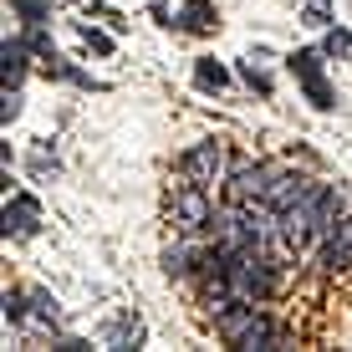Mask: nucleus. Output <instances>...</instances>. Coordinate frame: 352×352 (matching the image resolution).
I'll list each match as a JSON object with an SVG mask.
<instances>
[{
	"label": "nucleus",
	"mask_w": 352,
	"mask_h": 352,
	"mask_svg": "<svg viewBox=\"0 0 352 352\" xmlns=\"http://www.w3.org/2000/svg\"><path fill=\"white\" fill-rule=\"evenodd\" d=\"M225 281H230V291H235L240 301H261V296H271L276 276H271V261H265L261 250H245V256H230Z\"/></svg>",
	"instance_id": "obj_1"
},
{
	"label": "nucleus",
	"mask_w": 352,
	"mask_h": 352,
	"mask_svg": "<svg viewBox=\"0 0 352 352\" xmlns=\"http://www.w3.org/2000/svg\"><path fill=\"white\" fill-rule=\"evenodd\" d=\"M179 174L189 179V184H199V189H210L214 179L225 174V143H214V138H204V143H194V148L179 159Z\"/></svg>",
	"instance_id": "obj_2"
},
{
	"label": "nucleus",
	"mask_w": 352,
	"mask_h": 352,
	"mask_svg": "<svg viewBox=\"0 0 352 352\" xmlns=\"http://www.w3.org/2000/svg\"><path fill=\"white\" fill-rule=\"evenodd\" d=\"M210 199H204L199 184H179L174 194H168V220H174L179 230H210Z\"/></svg>",
	"instance_id": "obj_3"
},
{
	"label": "nucleus",
	"mask_w": 352,
	"mask_h": 352,
	"mask_svg": "<svg viewBox=\"0 0 352 352\" xmlns=\"http://www.w3.org/2000/svg\"><path fill=\"white\" fill-rule=\"evenodd\" d=\"M276 174H281V168H271V164H245V168H235V174H230V199H235V204L265 199L271 184H276Z\"/></svg>",
	"instance_id": "obj_4"
},
{
	"label": "nucleus",
	"mask_w": 352,
	"mask_h": 352,
	"mask_svg": "<svg viewBox=\"0 0 352 352\" xmlns=\"http://www.w3.org/2000/svg\"><path fill=\"white\" fill-rule=\"evenodd\" d=\"M36 230V204L26 194H16V199L6 204V235H31Z\"/></svg>",
	"instance_id": "obj_5"
},
{
	"label": "nucleus",
	"mask_w": 352,
	"mask_h": 352,
	"mask_svg": "<svg viewBox=\"0 0 352 352\" xmlns=\"http://www.w3.org/2000/svg\"><path fill=\"white\" fill-rule=\"evenodd\" d=\"M107 342H113V347H138L143 342V322L133 317V311L113 317V322H107Z\"/></svg>",
	"instance_id": "obj_6"
},
{
	"label": "nucleus",
	"mask_w": 352,
	"mask_h": 352,
	"mask_svg": "<svg viewBox=\"0 0 352 352\" xmlns=\"http://www.w3.org/2000/svg\"><path fill=\"white\" fill-rule=\"evenodd\" d=\"M179 26H184V31H210L214 26V6H210V0H184Z\"/></svg>",
	"instance_id": "obj_7"
},
{
	"label": "nucleus",
	"mask_w": 352,
	"mask_h": 352,
	"mask_svg": "<svg viewBox=\"0 0 352 352\" xmlns=\"http://www.w3.org/2000/svg\"><path fill=\"white\" fill-rule=\"evenodd\" d=\"M189 261H199V256H194V250L184 245V240L164 250V271H168V276H189Z\"/></svg>",
	"instance_id": "obj_8"
},
{
	"label": "nucleus",
	"mask_w": 352,
	"mask_h": 352,
	"mask_svg": "<svg viewBox=\"0 0 352 352\" xmlns=\"http://www.w3.org/2000/svg\"><path fill=\"white\" fill-rule=\"evenodd\" d=\"M0 56H6V87H10V82H21V72H26V46H10L6 41V52H0Z\"/></svg>",
	"instance_id": "obj_9"
},
{
	"label": "nucleus",
	"mask_w": 352,
	"mask_h": 352,
	"mask_svg": "<svg viewBox=\"0 0 352 352\" xmlns=\"http://www.w3.org/2000/svg\"><path fill=\"white\" fill-rule=\"evenodd\" d=\"M194 77H199V87H204V92H210V87H225V82H230L220 62H199V72H194Z\"/></svg>",
	"instance_id": "obj_10"
},
{
	"label": "nucleus",
	"mask_w": 352,
	"mask_h": 352,
	"mask_svg": "<svg viewBox=\"0 0 352 352\" xmlns=\"http://www.w3.org/2000/svg\"><path fill=\"white\" fill-rule=\"evenodd\" d=\"M291 72H296L301 82L317 77V52H296V56H291Z\"/></svg>",
	"instance_id": "obj_11"
},
{
	"label": "nucleus",
	"mask_w": 352,
	"mask_h": 352,
	"mask_svg": "<svg viewBox=\"0 0 352 352\" xmlns=\"http://www.w3.org/2000/svg\"><path fill=\"white\" fill-rule=\"evenodd\" d=\"M307 97H311L317 107H332V87H327L322 77H307Z\"/></svg>",
	"instance_id": "obj_12"
},
{
	"label": "nucleus",
	"mask_w": 352,
	"mask_h": 352,
	"mask_svg": "<svg viewBox=\"0 0 352 352\" xmlns=\"http://www.w3.org/2000/svg\"><path fill=\"white\" fill-rule=\"evenodd\" d=\"M6 317H10V322H21V317H26V301H21L16 291H6Z\"/></svg>",
	"instance_id": "obj_13"
},
{
	"label": "nucleus",
	"mask_w": 352,
	"mask_h": 352,
	"mask_svg": "<svg viewBox=\"0 0 352 352\" xmlns=\"http://www.w3.org/2000/svg\"><path fill=\"white\" fill-rule=\"evenodd\" d=\"M10 6H16L21 16H31V21H41V16H46V6H41V0H10Z\"/></svg>",
	"instance_id": "obj_14"
},
{
	"label": "nucleus",
	"mask_w": 352,
	"mask_h": 352,
	"mask_svg": "<svg viewBox=\"0 0 352 352\" xmlns=\"http://www.w3.org/2000/svg\"><path fill=\"white\" fill-rule=\"evenodd\" d=\"M245 82H250V87H256V92H271V77H261L256 67H245Z\"/></svg>",
	"instance_id": "obj_15"
},
{
	"label": "nucleus",
	"mask_w": 352,
	"mask_h": 352,
	"mask_svg": "<svg viewBox=\"0 0 352 352\" xmlns=\"http://www.w3.org/2000/svg\"><path fill=\"white\" fill-rule=\"evenodd\" d=\"M87 46H92V52H113V41H107V36H97V31H87Z\"/></svg>",
	"instance_id": "obj_16"
}]
</instances>
